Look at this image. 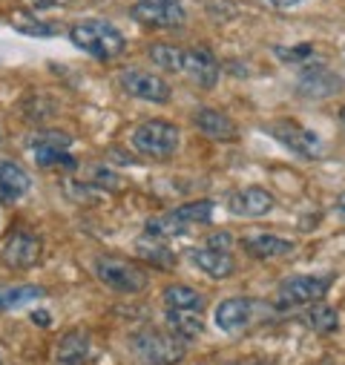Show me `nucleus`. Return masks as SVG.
<instances>
[{
  "label": "nucleus",
  "mask_w": 345,
  "mask_h": 365,
  "mask_svg": "<svg viewBox=\"0 0 345 365\" xmlns=\"http://www.w3.org/2000/svg\"><path fill=\"white\" fill-rule=\"evenodd\" d=\"M32 319H35L41 328H49V314H46V311H35V314H32Z\"/></svg>",
  "instance_id": "33"
},
{
  "label": "nucleus",
  "mask_w": 345,
  "mask_h": 365,
  "mask_svg": "<svg viewBox=\"0 0 345 365\" xmlns=\"http://www.w3.org/2000/svg\"><path fill=\"white\" fill-rule=\"evenodd\" d=\"M210 216H213V202L199 199V202H187V205H182L176 210H170V213H164L158 219H150L144 230H147V236L170 239V236L187 233V227H193V225L210 222Z\"/></svg>",
  "instance_id": "3"
},
{
  "label": "nucleus",
  "mask_w": 345,
  "mask_h": 365,
  "mask_svg": "<svg viewBox=\"0 0 345 365\" xmlns=\"http://www.w3.org/2000/svg\"><path fill=\"white\" fill-rule=\"evenodd\" d=\"M193 124L199 133H205L213 141H236L239 138V127L233 124V118L219 110H210V107H199L193 113Z\"/></svg>",
  "instance_id": "15"
},
{
  "label": "nucleus",
  "mask_w": 345,
  "mask_h": 365,
  "mask_svg": "<svg viewBox=\"0 0 345 365\" xmlns=\"http://www.w3.org/2000/svg\"><path fill=\"white\" fill-rule=\"evenodd\" d=\"M18 29L26 32V35H55L52 26H26V24H18Z\"/></svg>",
  "instance_id": "31"
},
{
  "label": "nucleus",
  "mask_w": 345,
  "mask_h": 365,
  "mask_svg": "<svg viewBox=\"0 0 345 365\" xmlns=\"http://www.w3.org/2000/svg\"><path fill=\"white\" fill-rule=\"evenodd\" d=\"M167 328L176 334L179 339H185V342H190V339H196V336H202V331H205V322H202V317L196 314V311H167Z\"/></svg>",
  "instance_id": "20"
},
{
  "label": "nucleus",
  "mask_w": 345,
  "mask_h": 365,
  "mask_svg": "<svg viewBox=\"0 0 345 365\" xmlns=\"http://www.w3.org/2000/svg\"><path fill=\"white\" fill-rule=\"evenodd\" d=\"M179 127L167 121H144L133 130V147L147 158H170L179 150Z\"/></svg>",
  "instance_id": "5"
},
{
  "label": "nucleus",
  "mask_w": 345,
  "mask_h": 365,
  "mask_svg": "<svg viewBox=\"0 0 345 365\" xmlns=\"http://www.w3.org/2000/svg\"><path fill=\"white\" fill-rule=\"evenodd\" d=\"M86 356H90V334L81 331V328L66 331L58 342L55 365H83Z\"/></svg>",
  "instance_id": "18"
},
{
  "label": "nucleus",
  "mask_w": 345,
  "mask_h": 365,
  "mask_svg": "<svg viewBox=\"0 0 345 365\" xmlns=\"http://www.w3.org/2000/svg\"><path fill=\"white\" fill-rule=\"evenodd\" d=\"M242 247L253 256V259H277V256H288L297 245L291 239H279L271 233H250L242 239Z\"/></svg>",
  "instance_id": "19"
},
{
  "label": "nucleus",
  "mask_w": 345,
  "mask_h": 365,
  "mask_svg": "<svg viewBox=\"0 0 345 365\" xmlns=\"http://www.w3.org/2000/svg\"><path fill=\"white\" fill-rule=\"evenodd\" d=\"M96 277L118 294H141L150 285V277L144 267H138L135 262H127V259H115V256L96 259Z\"/></svg>",
  "instance_id": "4"
},
{
  "label": "nucleus",
  "mask_w": 345,
  "mask_h": 365,
  "mask_svg": "<svg viewBox=\"0 0 345 365\" xmlns=\"http://www.w3.org/2000/svg\"><path fill=\"white\" fill-rule=\"evenodd\" d=\"M144 4H179V0H144Z\"/></svg>",
  "instance_id": "35"
},
{
  "label": "nucleus",
  "mask_w": 345,
  "mask_h": 365,
  "mask_svg": "<svg viewBox=\"0 0 345 365\" xmlns=\"http://www.w3.org/2000/svg\"><path fill=\"white\" fill-rule=\"evenodd\" d=\"M46 291L38 288V285H21V288H0V311H9V308H18L24 302H32V299H41Z\"/></svg>",
  "instance_id": "25"
},
{
  "label": "nucleus",
  "mask_w": 345,
  "mask_h": 365,
  "mask_svg": "<svg viewBox=\"0 0 345 365\" xmlns=\"http://www.w3.org/2000/svg\"><path fill=\"white\" fill-rule=\"evenodd\" d=\"M0 144H4V133H0Z\"/></svg>",
  "instance_id": "38"
},
{
  "label": "nucleus",
  "mask_w": 345,
  "mask_h": 365,
  "mask_svg": "<svg viewBox=\"0 0 345 365\" xmlns=\"http://www.w3.org/2000/svg\"><path fill=\"white\" fill-rule=\"evenodd\" d=\"M104 181H107V187H113V190L121 185L118 175H113L107 167H96V170H93V181H90V185H93V187H104Z\"/></svg>",
  "instance_id": "29"
},
{
  "label": "nucleus",
  "mask_w": 345,
  "mask_h": 365,
  "mask_svg": "<svg viewBox=\"0 0 345 365\" xmlns=\"http://www.w3.org/2000/svg\"><path fill=\"white\" fill-rule=\"evenodd\" d=\"M150 61L161 69H172V72H182V61H185V49L182 46H172V43H153L150 46Z\"/></svg>",
  "instance_id": "24"
},
{
  "label": "nucleus",
  "mask_w": 345,
  "mask_h": 365,
  "mask_svg": "<svg viewBox=\"0 0 345 365\" xmlns=\"http://www.w3.org/2000/svg\"><path fill=\"white\" fill-rule=\"evenodd\" d=\"M69 144H72V138L66 133H41L32 141V147H55V150H66Z\"/></svg>",
  "instance_id": "27"
},
{
  "label": "nucleus",
  "mask_w": 345,
  "mask_h": 365,
  "mask_svg": "<svg viewBox=\"0 0 345 365\" xmlns=\"http://www.w3.org/2000/svg\"><path fill=\"white\" fill-rule=\"evenodd\" d=\"M190 259L199 270H205L207 277L213 279H227L233 277L236 270V262L230 256V250H216V247H193L190 250Z\"/></svg>",
  "instance_id": "16"
},
{
  "label": "nucleus",
  "mask_w": 345,
  "mask_h": 365,
  "mask_svg": "<svg viewBox=\"0 0 345 365\" xmlns=\"http://www.w3.org/2000/svg\"><path fill=\"white\" fill-rule=\"evenodd\" d=\"M135 250H138V256L147 259L150 264H158V267H172V264H176V253L167 250V247L161 245V239H155V236L138 239V242H135Z\"/></svg>",
  "instance_id": "23"
},
{
  "label": "nucleus",
  "mask_w": 345,
  "mask_h": 365,
  "mask_svg": "<svg viewBox=\"0 0 345 365\" xmlns=\"http://www.w3.org/2000/svg\"><path fill=\"white\" fill-rule=\"evenodd\" d=\"M121 86L124 93L133 96V98H141V101H153V104H167L170 101V86L153 75V72H144V69H124L121 72Z\"/></svg>",
  "instance_id": "10"
},
{
  "label": "nucleus",
  "mask_w": 345,
  "mask_h": 365,
  "mask_svg": "<svg viewBox=\"0 0 345 365\" xmlns=\"http://www.w3.org/2000/svg\"><path fill=\"white\" fill-rule=\"evenodd\" d=\"M334 285V277H291L279 285L277 291V305L279 308H299L325 299L328 288Z\"/></svg>",
  "instance_id": "8"
},
{
  "label": "nucleus",
  "mask_w": 345,
  "mask_h": 365,
  "mask_svg": "<svg viewBox=\"0 0 345 365\" xmlns=\"http://www.w3.org/2000/svg\"><path fill=\"white\" fill-rule=\"evenodd\" d=\"M274 207H277V199L265 187H244V190H236L227 196V210L233 216H242V219L268 216Z\"/></svg>",
  "instance_id": "12"
},
{
  "label": "nucleus",
  "mask_w": 345,
  "mask_h": 365,
  "mask_svg": "<svg viewBox=\"0 0 345 365\" xmlns=\"http://www.w3.org/2000/svg\"><path fill=\"white\" fill-rule=\"evenodd\" d=\"M161 299L172 311H196L199 314L205 308V297L199 291L187 288V285H167L164 294H161Z\"/></svg>",
  "instance_id": "21"
},
{
  "label": "nucleus",
  "mask_w": 345,
  "mask_h": 365,
  "mask_svg": "<svg viewBox=\"0 0 345 365\" xmlns=\"http://www.w3.org/2000/svg\"><path fill=\"white\" fill-rule=\"evenodd\" d=\"M339 127H342V130H345V107H342V110H339Z\"/></svg>",
  "instance_id": "36"
},
{
  "label": "nucleus",
  "mask_w": 345,
  "mask_h": 365,
  "mask_svg": "<svg viewBox=\"0 0 345 365\" xmlns=\"http://www.w3.org/2000/svg\"><path fill=\"white\" fill-rule=\"evenodd\" d=\"M302 319H305V325H308L311 331H316V334H334V331L339 328V314H336V308H331V305H325V302H311Z\"/></svg>",
  "instance_id": "22"
},
{
  "label": "nucleus",
  "mask_w": 345,
  "mask_h": 365,
  "mask_svg": "<svg viewBox=\"0 0 345 365\" xmlns=\"http://www.w3.org/2000/svg\"><path fill=\"white\" fill-rule=\"evenodd\" d=\"M274 308L256 302V299H247V297H233V299H225L219 308H216V322L222 331L227 334H239L250 325H256L262 317H271Z\"/></svg>",
  "instance_id": "6"
},
{
  "label": "nucleus",
  "mask_w": 345,
  "mask_h": 365,
  "mask_svg": "<svg viewBox=\"0 0 345 365\" xmlns=\"http://www.w3.org/2000/svg\"><path fill=\"white\" fill-rule=\"evenodd\" d=\"M43 245L38 236L26 233V230H9L0 239V262L12 270H29L41 262Z\"/></svg>",
  "instance_id": "7"
},
{
  "label": "nucleus",
  "mask_w": 345,
  "mask_h": 365,
  "mask_svg": "<svg viewBox=\"0 0 345 365\" xmlns=\"http://www.w3.org/2000/svg\"><path fill=\"white\" fill-rule=\"evenodd\" d=\"M262 4H268V6H274V9H291V6L299 4V0H262Z\"/></svg>",
  "instance_id": "32"
},
{
  "label": "nucleus",
  "mask_w": 345,
  "mask_h": 365,
  "mask_svg": "<svg viewBox=\"0 0 345 365\" xmlns=\"http://www.w3.org/2000/svg\"><path fill=\"white\" fill-rule=\"evenodd\" d=\"M69 41L98 61H113L124 52L127 41L124 35L113 26V24H104V21H81L69 29Z\"/></svg>",
  "instance_id": "1"
},
{
  "label": "nucleus",
  "mask_w": 345,
  "mask_h": 365,
  "mask_svg": "<svg viewBox=\"0 0 345 365\" xmlns=\"http://www.w3.org/2000/svg\"><path fill=\"white\" fill-rule=\"evenodd\" d=\"M336 213H339V216L345 219V193H342V196L336 199Z\"/></svg>",
  "instance_id": "34"
},
{
  "label": "nucleus",
  "mask_w": 345,
  "mask_h": 365,
  "mask_svg": "<svg viewBox=\"0 0 345 365\" xmlns=\"http://www.w3.org/2000/svg\"><path fill=\"white\" fill-rule=\"evenodd\" d=\"M133 18L153 29H179L185 26V6L182 0L179 4H144V0H135Z\"/></svg>",
  "instance_id": "11"
},
{
  "label": "nucleus",
  "mask_w": 345,
  "mask_h": 365,
  "mask_svg": "<svg viewBox=\"0 0 345 365\" xmlns=\"http://www.w3.org/2000/svg\"><path fill=\"white\" fill-rule=\"evenodd\" d=\"M130 348H133V354L141 365H176L187 354L185 339H179L172 331L164 334V331H155V328H144V331L133 334Z\"/></svg>",
  "instance_id": "2"
},
{
  "label": "nucleus",
  "mask_w": 345,
  "mask_h": 365,
  "mask_svg": "<svg viewBox=\"0 0 345 365\" xmlns=\"http://www.w3.org/2000/svg\"><path fill=\"white\" fill-rule=\"evenodd\" d=\"M32 150L41 167H66V170L75 167V158L66 155V150H55V147H32Z\"/></svg>",
  "instance_id": "26"
},
{
  "label": "nucleus",
  "mask_w": 345,
  "mask_h": 365,
  "mask_svg": "<svg viewBox=\"0 0 345 365\" xmlns=\"http://www.w3.org/2000/svg\"><path fill=\"white\" fill-rule=\"evenodd\" d=\"M182 72H187L196 83L202 86H213L219 81V61L207 46H196V49H185V61H182Z\"/></svg>",
  "instance_id": "14"
},
{
  "label": "nucleus",
  "mask_w": 345,
  "mask_h": 365,
  "mask_svg": "<svg viewBox=\"0 0 345 365\" xmlns=\"http://www.w3.org/2000/svg\"><path fill=\"white\" fill-rule=\"evenodd\" d=\"M277 55H279L282 61H305V58L314 55V46H311V43H299V46H294V49H282V46H277Z\"/></svg>",
  "instance_id": "28"
},
{
  "label": "nucleus",
  "mask_w": 345,
  "mask_h": 365,
  "mask_svg": "<svg viewBox=\"0 0 345 365\" xmlns=\"http://www.w3.org/2000/svg\"><path fill=\"white\" fill-rule=\"evenodd\" d=\"M336 89H342V78L325 66H311L297 81V93L302 98H328L336 93Z\"/></svg>",
  "instance_id": "13"
},
{
  "label": "nucleus",
  "mask_w": 345,
  "mask_h": 365,
  "mask_svg": "<svg viewBox=\"0 0 345 365\" xmlns=\"http://www.w3.org/2000/svg\"><path fill=\"white\" fill-rule=\"evenodd\" d=\"M268 133L288 150H294L297 155H305V158H319L322 155V141L316 138V133L299 127L297 121H277V124H268Z\"/></svg>",
  "instance_id": "9"
},
{
  "label": "nucleus",
  "mask_w": 345,
  "mask_h": 365,
  "mask_svg": "<svg viewBox=\"0 0 345 365\" xmlns=\"http://www.w3.org/2000/svg\"><path fill=\"white\" fill-rule=\"evenodd\" d=\"M32 178L15 161H0V202H18L29 193Z\"/></svg>",
  "instance_id": "17"
},
{
  "label": "nucleus",
  "mask_w": 345,
  "mask_h": 365,
  "mask_svg": "<svg viewBox=\"0 0 345 365\" xmlns=\"http://www.w3.org/2000/svg\"><path fill=\"white\" fill-rule=\"evenodd\" d=\"M207 247H216V250H230V233H213L207 239Z\"/></svg>",
  "instance_id": "30"
},
{
  "label": "nucleus",
  "mask_w": 345,
  "mask_h": 365,
  "mask_svg": "<svg viewBox=\"0 0 345 365\" xmlns=\"http://www.w3.org/2000/svg\"><path fill=\"white\" fill-rule=\"evenodd\" d=\"M236 365H256V362H250V359H244V362H236Z\"/></svg>",
  "instance_id": "37"
}]
</instances>
